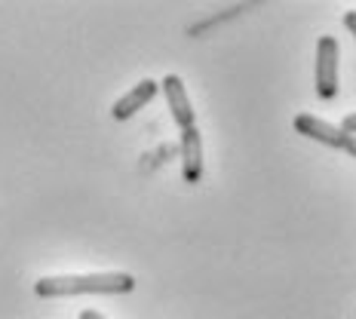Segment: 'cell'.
<instances>
[{
  "mask_svg": "<svg viewBox=\"0 0 356 319\" xmlns=\"http://www.w3.org/2000/svg\"><path fill=\"white\" fill-rule=\"evenodd\" d=\"M136 277L123 270L111 273H65V277H43L34 283L37 298H77V295H129L136 292Z\"/></svg>",
  "mask_w": 356,
  "mask_h": 319,
  "instance_id": "1",
  "label": "cell"
},
{
  "mask_svg": "<svg viewBox=\"0 0 356 319\" xmlns=\"http://www.w3.org/2000/svg\"><path fill=\"white\" fill-rule=\"evenodd\" d=\"M338 58H341L338 40L323 34L320 40H316V71H314V86L323 101H332L341 89L338 86Z\"/></svg>",
  "mask_w": 356,
  "mask_h": 319,
  "instance_id": "2",
  "label": "cell"
},
{
  "mask_svg": "<svg viewBox=\"0 0 356 319\" xmlns=\"http://www.w3.org/2000/svg\"><path fill=\"white\" fill-rule=\"evenodd\" d=\"M292 126L298 136L310 138V142H320L325 147H335V151H344L347 142H350V136H347L341 126L323 120V117H316V114H298Z\"/></svg>",
  "mask_w": 356,
  "mask_h": 319,
  "instance_id": "3",
  "label": "cell"
},
{
  "mask_svg": "<svg viewBox=\"0 0 356 319\" xmlns=\"http://www.w3.org/2000/svg\"><path fill=\"white\" fill-rule=\"evenodd\" d=\"M163 95H166V105L172 111V120L178 129H194V105H191L188 99V89H184L181 77H175V74H169V77H163Z\"/></svg>",
  "mask_w": 356,
  "mask_h": 319,
  "instance_id": "4",
  "label": "cell"
},
{
  "mask_svg": "<svg viewBox=\"0 0 356 319\" xmlns=\"http://www.w3.org/2000/svg\"><path fill=\"white\" fill-rule=\"evenodd\" d=\"M157 92H160V83H154V80H138V86H132L123 99L114 101L111 117H114V120H129V117H136L142 108L151 105Z\"/></svg>",
  "mask_w": 356,
  "mask_h": 319,
  "instance_id": "5",
  "label": "cell"
},
{
  "mask_svg": "<svg viewBox=\"0 0 356 319\" xmlns=\"http://www.w3.org/2000/svg\"><path fill=\"white\" fill-rule=\"evenodd\" d=\"M181 178L188 184H200L203 178V136L197 126L181 132Z\"/></svg>",
  "mask_w": 356,
  "mask_h": 319,
  "instance_id": "6",
  "label": "cell"
},
{
  "mask_svg": "<svg viewBox=\"0 0 356 319\" xmlns=\"http://www.w3.org/2000/svg\"><path fill=\"white\" fill-rule=\"evenodd\" d=\"M341 129H344L347 136H356V111H353V114H347L344 120H341Z\"/></svg>",
  "mask_w": 356,
  "mask_h": 319,
  "instance_id": "7",
  "label": "cell"
},
{
  "mask_svg": "<svg viewBox=\"0 0 356 319\" xmlns=\"http://www.w3.org/2000/svg\"><path fill=\"white\" fill-rule=\"evenodd\" d=\"M344 28H347V31H350V34L356 37V10L344 13Z\"/></svg>",
  "mask_w": 356,
  "mask_h": 319,
  "instance_id": "8",
  "label": "cell"
},
{
  "mask_svg": "<svg viewBox=\"0 0 356 319\" xmlns=\"http://www.w3.org/2000/svg\"><path fill=\"white\" fill-rule=\"evenodd\" d=\"M80 319H108V316L95 313V310H80Z\"/></svg>",
  "mask_w": 356,
  "mask_h": 319,
  "instance_id": "9",
  "label": "cell"
},
{
  "mask_svg": "<svg viewBox=\"0 0 356 319\" xmlns=\"http://www.w3.org/2000/svg\"><path fill=\"white\" fill-rule=\"evenodd\" d=\"M347 154H350V157L356 160V136H350V142H347V147H344Z\"/></svg>",
  "mask_w": 356,
  "mask_h": 319,
  "instance_id": "10",
  "label": "cell"
}]
</instances>
